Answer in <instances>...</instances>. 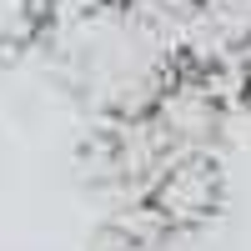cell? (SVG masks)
Here are the masks:
<instances>
[{
	"label": "cell",
	"mask_w": 251,
	"mask_h": 251,
	"mask_svg": "<svg viewBox=\"0 0 251 251\" xmlns=\"http://www.w3.org/2000/svg\"><path fill=\"white\" fill-rule=\"evenodd\" d=\"M166 246H171V231L156 226L141 206H136V216L106 226V236L96 241V251H166Z\"/></svg>",
	"instance_id": "3"
},
{
	"label": "cell",
	"mask_w": 251,
	"mask_h": 251,
	"mask_svg": "<svg viewBox=\"0 0 251 251\" xmlns=\"http://www.w3.org/2000/svg\"><path fill=\"white\" fill-rule=\"evenodd\" d=\"M146 5H161V10H171V5H181V0H146Z\"/></svg>",
	"instance_id": "4"
},
{
	"label": "cell",
	"mask_w": 251,
	"mask_h": 251,
	"mask_svg": "<svg viewBox=\"0 0 251 251\" xmlns=\"http://www.w3.org/2000/svg\"><path fill=\"white\" fill-rule=\"evenodd\" d=\"M55 30V0H0V66L40 50Z\"/></svg>",
	"instance_id": "2"
},
{
	"label": "cell",
	"mask_w": 251,
	"mask_h": 251,
	"mask_svg": "<svg viewBox=\"0 0 251 251\" xmlns=\"http://www.w3.org/2000/svg\"><path fill=\"white\" fill-rule=\"evenodd\" d=\"M50 40L60 46L66 80L111 121L146 111L181 75L161 5L146 0L86 5V15H75L71 25H55Z\"/></svg>",
	"instance_id": "1"
}]
</instances>
